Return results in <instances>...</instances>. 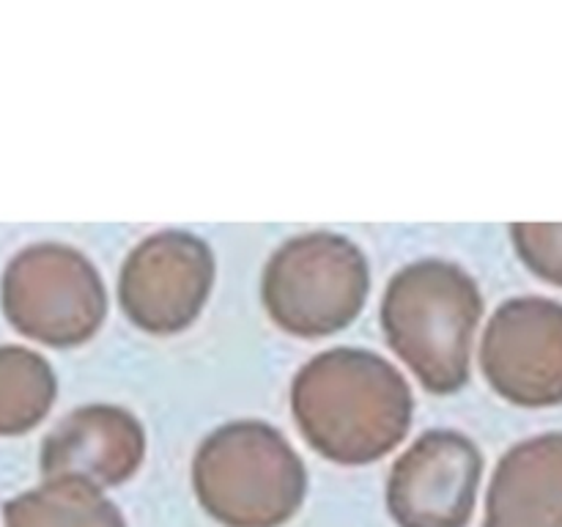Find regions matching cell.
<instances>
[{
  "instance_id": "cell-1",
  "label": "cell",
  "mask_w": 562,
  "mask_h": 527,
  "mask_svg": "<svg viewBox=\"0 0 562 527\" xmlns=\"http://www.w3.org/2000/svg\"><path fill=\"white\" fill-rule=\"evenodd\" d=\"M291 412L316 453L335 464L362 467L404 442L415 399L404 373L382 355L335 346L296 371Z\"/></svg>"
},
{
  "instance_id": "cell-2",
  "label": "cell",
  "mask_w": 562,
  "mask_h": 527,
  "mask_svg": "<svg viewBox=\"0 0 562 527\" xmlns=\"http://www.w3.org/2000/svg\"><path fill=\"white\" fill-rule=\"evenodd\" d=\"M483 316L475 278L453 261L423 258L393 274L382 300L390 349L428 393L450 395L470 379L472 338Z\"/></svg>"
},
{
  "instance_id": "cell-3",
  "label": "cell",
  "mask_w": 562,
  "mask_h": 527,
  "mask_svg": "<svg viewBox=\"0 0 562 527\" xmlns=\"http://www.w3.org/2000/svg\"><path fill=\"white\" fill-rule=\"evenodd\" d=\"M192 489L223 527H283L305 503L307 467L274 426L236 421L198 445Z\"/></svg>"
},
{
  "instance_id": "cell-4",
  "label": "cell",
  "mask_w": 562,
  "mask_h": 527,
  "mask_svg": "<svg viewBox=\"0 0 562 527\" xmlns=\"http://www.w3.org/2000/svg\"><path fill=\"white\" fill-rule=\"evenodd\" d=\"M368 291L371 269L366 253L329 231L283 242L261 278L269 318L296 338H324L346 329L360 316Z\"/></svg>"
},
{
  "instance_id": "cell-5",
  "label": "cell",
  "mask_w": 562,
  "mask_h": 527,
  "mask_svg": "<svg viewBox=\"0 0 562 527\" xmlns=\"http://www.w3.org/2000/svg\"><path fill=\"white\" fill-rule=\"evenodd\" d=\"M0 305L20 335L71 349L99 333L108 316V291L99 269L77 247L36 242L5 264Z\"/></svg>"
},
{
  "instance_id": "cell-6",
  "label": "cell",
  "mask_w": 562,
  "mask_h": 527,
  "mask_svg": "<svg viewBox=\"0 0 562 527\" xmlns=\"http://www.w3.org/2000/svg\"><path fill=\"white\" fill-rule=\"evenodd\" d=\"M212 285V247L187 231H159L137 242L126 256L119 302L143 333L176 335L201 316Z\"/></svg>"
},
{
  "instance_id": "cell-7",
  "label": "cell",
  "mask_w": 562,
  "mask_h": 527,
  "mask_svg": "<svg viewBox=\"0 0 562 527\" xmlns=\"http://www.w3.org/2000/svg\"><path fill=\"white\" fill-rule=\"evenodd\" d=\"M483 377L516 406L562 404V302L514 296L488 318L481 340Z\"/></svg>"
},
{
  "instance_id": "cell-8",
  "label": "cell",
  "mask_w": 562,
  "mask_h": 527,
  "mask_svg": "<svg viewBox=\"0 0 562 527\" xmlns=\"http://www.w3.org/2000/svg\"><path fill=\"white\" fill-rule=\"evenodd\" d=\"M483 453L467 434H420L387 478V511L398 527H467L475 514Z\"/></svg>"
},
{
  "instance_id": "cell-9",
  "label": "cell",
  "mask_w": 562,
  "mask_h": 527,
  "mask_svg": "<svg viewBox=\"0 0 562 527\" xmlns=\"http://www.w3.org/2000/svg\"><path fill=\"white\" fill-rule=\"evenodd\" d=\"M146 456V431L130 410L115 404H86L64 417L44 437V478H77L99 489L130 481Z\"/></svg>"
},
{
  "instance_id": "cell-10",
  "label": "cell",
  "mask_w": 562,
  "mask_h": 527,
  "mask_svg": "<svg viewBox=\"0 0 562 527\" xmlns=\"http://www.w3.org/2000/svg\"><path fill=\"white\" fill-rule=\"evenodd\" d=\"M483 527H562V431L521 439L499 459Z\"/></svg>"
},
{
  "instance_id": "cell-11",
  "label": "cell",
  "mask_w": 562,
  "mask_h": 527,
  "mask_svg": "<svg viewBox=\"0 0 562 527\" xmlns=\"http://www.w3.org/2000/svg\"><path fill=\"white\" fill-rule=\"evenodd\" d=\"M5 527H126L124 514L93 483L47 478L42 486L5 500Z\"/></svg>"
},
{
  "instance_id": "cell-12",
  "label": "cell",
  "mask_w": 562,
  "mask_h": 527,
  "mask_svg": "<svg viewBox=\"0 0 562 527\" xmlns=\"http://www.w3.org/2000/svg\"><path fill=\"white\" fill-rule=\"evenodd\" d=\"M58 379L47 357L25 346H0V437H20L53 410Z\"/></svg>"
},
{
  "instance_id": "cell-13",
  "label": "cell",
  "mask_w": 562,
  "mask_h": 527,
  "mask_svg": "<svg viewBox=\"0 0 562 527\" xmlns=\"http://www.w3.org/2000/svg\"><path fill=\"white\" fill-rule=\"evenodd\" d=\"M510 239L521 261L562 289V223H516Z\"/></svg>"
}]
</instances>
